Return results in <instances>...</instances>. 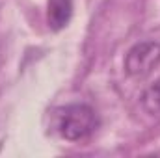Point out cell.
Instances as JSON below:
<instances>
[{
  "mask_svg": "<svg viewBox=\"0 0 160 158\" xmlns=\"http://www.w3.org/2000/svg\"><path fill=\"white\" fill-rule=\"evenodd\" d=\"M160 63V43L158 41H140L128 48L125 54V73L132 78H143L153 73Z\"/></svg>",
  "mask_w": 160,
  "mask_h": 158,
  "instance_id": "obj_2",
  "label": "cell"
},
{
  "mask_svg": "<svg viewBox=\"0 0 160 158\" xmlns=\"http://www.w3.org/2000/svg\"><path fill=\"white\" fill-rule=\"evenodd\" d=\"M142 106L149 116L160 117V78H157L142 95Z\"/></svg>",
  "mask_w": 160,
  "mask_h": 158,
  "instance_id": "obj_4",
  "label": "cell"
},
{
  "mask_svg": "<svg viewBox=\"0 0 160 158\" xmlns=\"http://www.w3.org/2000/svg\"><path fill=\"white\" fill-rule=\"evenodd\" d=\"M71 17H73V0H48L47 21L54 32L65 28Z\"/></svg>",
  "mask_w": 160,
  "mask_h": 158,
  "instance_id": "obj_3",
  "label": "cell"
},
{
  "mask_svg": "<svg viewBox=\"0 0 160 158\" xmlns=\"http://www.w3.org/2000/svg\"><path fill=\"white\" fill-rule=\"evenodd\" d=\"M56 130L67 141H80L89 138L97 126L99 119L91 106L88 104H67L56 110Z\"/></svg>",
  "mask_w": 160,
  "mask_h": 158,
  "instance_id": "obj_1",
  "label": "cell"
}]
</instances>
